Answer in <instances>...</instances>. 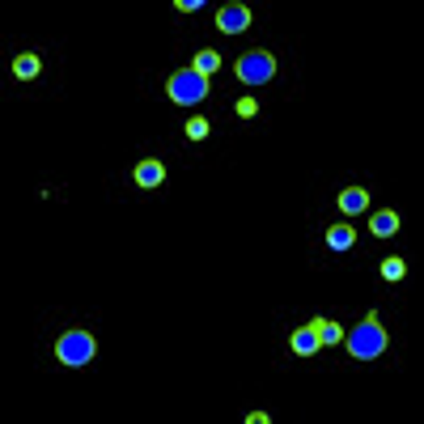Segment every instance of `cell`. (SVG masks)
Listing matches in <instances>:
<instances>
[{"mask_svg": "<svg viewBox=\"0 0 424 424\" xmlns=\"http://www.w3.org/2000/svg\"><path fill=\"white\" fill-rule=\"evenodd\" d=\"M382 348H386V331H382V323L369 314V319H361L352 331H348V352L356 356V361H373V356H382Z\"/></svg>", "mask_w": 424, "mask_h": 424, "instance_id": "cell-1", "label": "cell"}, {"mask_svg": "<svg viewBox=\"0 0 424 424\" xmlns=\"http://www.w3.org/2000/svg\"><path fill=\"white\" fill-rule=\"evenodd\" d=\"M166 93L178 102V106H195V102L208 98V77H200L195 68H178V73L166 81Z\"/></svg>", "mask_w": 424, "mask_h": 424, "instance_id": "cell-2", "label": "cell"}, {"mask_svg": "<svg viewBox=\"0 0 424 424\" xmlns=\"http://www.w3.org/2000/svg\"><path fill=\"white\" fill-rule=\"evenodd\" d=\"M56 356H60L64 365H85V361L93 356V336H89V331H68V336H60Z\"/></svg>", "mask_w": 424, "mask_h": 424, "instance_id": "cell-3", "label": "cell"}, {"mask_svg": "<svg viewBox=\"0 0 424 424\" xmlns=\"http://www.w3.org/2000/svg\"><path fill=\"white\" fill-rule=\"evenodd\" d=\"M238 77L247 85H263L276 77V60L267 56V51H247L242 60H238Z\"/></svg>", "mask_w": 424, "mask_h": 424, "instance_id": "cell-4", "label": "cell"}, {"mask_svg": "<svg viewBox=\"0 0 424 424\" xmlns=\"http://www.w3.org/2000/svg\"><path fill=\"white\" fill-rule=\"evenodd\" d=\"M217 26H221V30H225V34H242V30H247V26H251V9H247V4H238V0H234V4H225V9H221V13H217Z\"/></svg>", "mask_w": 424, "mask_h": 424, "instance_id": "cell-5", "label": "cell"}, {"mask_svg": "<svg viewBox=\"0 0 424 424\" xmlns=\"http://www.w3.org/2000/svg\"><path fill=\"white\" fill-rule=\"evenodd\" d=\"M38 73H43V60H38L34 51H26V56L13 60V77H17V81H34Z\"/></svg>", "mask_w": 424, "mask_h": 424, "instance_id": "cell-6", "label": "cell"}, {"mask_svg": "<svg viewBox=\"0 0 424 424\" xmlns=\"http://www.w3.org/2000/svg\"><path fill=\"white\" fill-rule=\"evenodd\" d=\"M289 343H293V352H297V356H314V352L323 348L314 327H301V331H293V339H289Z\"/></svg>", "mask_w": 424, "mask_h": 424, "instance_id": "cell-7", "label": "cell"}, {"mask_svg": "<svg viewBox=\"0 0 424 424\" xmlns=\"http://www.w3.org/2000/svg\"><path fill=\"white\" fill-rule=\"evenodd\" d=\"M132 178H136L140 187H157V182L166 178V166H162L157 157H149V162H140V166H136V174H132Z\"/></svg>", "mask_w": 424, "mask_h": 424, "instance_id": "cell-8", "label": "cell"}, {"mask_svg": "<svg viewBox=\"0 0 424 424\" xmlns=\"http://www.w3.org/2000/svg\"><path fill=\"white\" fill-rule=\"evenodd\" d=\"M339 208L352 217V212H365L369 208V195L361 191V187H348V191H339Z\"/></svg>", "mask_w": 424, "mask_h": 424, "instance_id": "cell-9", "label": "cell"}, {"mask_svg": "<svg viewBox=\"0 0 424 424\" xmlns=\"http://www.w3.org/2000/svg\"><path fill=\"white\" fill-rule=\"evenodd\" d=\"M369 229H373V234H378V238H391V234H395V229H399V217H395V212H386V208H382V212H373V217H369Z\"/></svg>", "mask_w": 424, "mask_h": 424, "instance_id": "cell-10", "label": "cell"}, {"mask_svg": "<svg viewBox=\"0 0 424 424\" xmlns=\"http://www.w3.org/2000/svg\"><path fill=\"white\" fill-rule=\"evenodd\" d=\"M352 242H356L352 225H331V229H327V247H331V251H348Z\"/></svg>", "mask_w": 424, "mask_h": 424, "instance_id": "cell-11", "label": "cell"}, {"mask_svg": "<svg viewBox=\"0 0 424 424\" xmlns=\"http://www.w3.org/2000/svg\"><path fill=\"white\" fill-rule=\"evenodd\" d=\"M310 327L319 331V343H323V348H327V343H339V339H343V331H339V323H331V319H314Z\"/></svg>", "mask_w": 424, "mask_h": 424, "instance_id": "cell-12", "label": "cell"}, {"mask_svg": "<svg viewBox=\"0 0 424 424\" xmlns=\"http://www.w3.org/2000/svg\"><path fill=\"white\" fill-rule=\"evenodd\" d=\"M191 68H195V73H200V77H212V73H217V68H221V56H217V51H200V56H195V64H191Z\"/></svg>", "mask_w": 424, "mask_h": 424, "instance_id": "cell-13", "label": "cell"}, {"mask_svg": "<svg viewBox=\"0 0 424 424\" xmlns=\"http://www.w3.org/2000/svg\"><path fill=\"white\" fill-rule=\"evenodd\" d=\"M403 276H408L403 259H382V280H403Z\"/></svg>", "mask_w": 424, "mask_h": 424, "instance_id": "cell-14", "label": "cell"}, {"mask_svg": "<svg viewBox=\"0 0 424 424\" xmlns=\"http://www.w3.org/2000/svg\"><path fill=\"white\" fill-rule=\"evenodd\" d=\"M187 136H191V140H204V136H208V119H204V115L187 119Z\"/></svg>", "mask_w": 424, "mask_h": 424, "instance_id": "cell-15", "label": "cell"}, {"mask_svg": "<svg viewBox=\"0 0 424 424\" xmlns=\"http://www.w3.org/2000/svg\"><path fill=\"white\" fill-rule=\"evenodd\" d=\"M234 110H238L242 119H251V115H259V102H254V98H242V102H238Z\"/></svg>", "mask_w": 424, "mask_h": 424, "instance_id": "cell-16", "label": "cell"}, {"mask_svg": "<svg viewBox=\"0 0 424 424\" xmlns=\"http://www.w3.org/2000/svg\"><path fill=\"white\" fill-rule=\"evenodd\" d=\"M174 9H178V13H195V9H204V4H200V0H178Z\"/></svg>", "mask_w": 424, "mask_h": 424, "instance_id": "cell-17", "label": "cell"}, {"mask_svg": "<svg viewBox=\"0 0 424 424\" xmlns=\"http://www.w3.org/2000/svg\"><path fill=\"white\" fill-rule=\"evenodd\" d=\"M267 420H272L267 412H251V416H247V424H267Z\"/></svg>", "mask_w": 424, "mask_h": 424, "instance_id": "cell-18", "label": "cell"}]
</instances>
